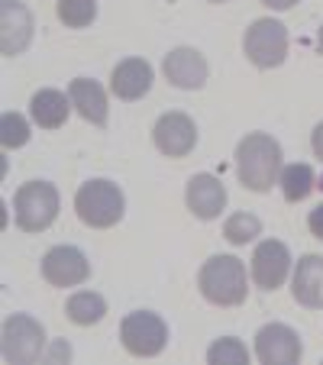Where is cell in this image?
<instances>
[{"mask_svg": "<svg viewBox=\"0 0 323 365\" xmlns=\"http://www.w3.org/2000/svg\"><path fill=\"white\" fill-rule=\"evenodd\" d=\"M317 52H320V56H323V26L317 29Z\"/></svg>", "mask_w": 323, "mask_h": 365, "instance_id": "83f0119b", "label": "cell"}, {"mask_svg": "<svg viewBox=\"0 0 323 365\" xmlns=\"http://www.w3.org/2000/svg\"><path fill=\"white\" fill-rule=\"evenodd\" d=\"M111 91L120 101H139L152 91V65L145 58H123L113 68Z\"/></svg>", "mask_w": 323, "mask_h": 365, "instance_id": "2e32d148", "label": "cell"}, {"mask_svg": "<svg viewBox=\"0 0 323 365\" xmlns=\"http://www.w3.org/2000/svg\"><path fill=\"white\" fill-rule=\"evenodd\" d=\"M288 26L272 16H262L252 20L249 29L242 33V52L255 68H278V65L288 58Z\"/></svg>", "mask_w": 323, "mask_h": 365, "instance_id": "5b68a950", "label": "cell"}, {"mask_svg": "<svg viewBox=\"0 0 323 365\" xmlns=\"http://www.w3.org/2000/svg\"><path fill=\"white\" fill-rule=\"evenodd\" d=\"M65 317L78 327H94L107 317V301H103L97 291H78L68 297L65 304Z\"/></svg>", "mask_w": 323, "mask_h": 365, "instance_id": "d6986e66", "label": "cell"}, {"mask_svg": "<svg viewBox=\"0 0 323 365\" xmlns=\"http://www.w3.org/2000/svg\"><path fill=\"white\" fill-rule=\"evenodd\" d=\"M301 336L288 324H265L255 333V359L262 365H294L301 362Z\"/></svg>", "mask_w": 323, "mask_h": 365, "instance_id": "ba28073f", "label": "cell"}, {"mask_svg": "<svg viewBox=\"0 0 323 365\" xmlns=\"http://www.w3.org/2000/svg\"><path fill=\"white\" fill-rule=\"evenodd\" d=\"M0 346L10 365H33L46 356V327L29 314H10L4 320Z\"/></svg>", "mask_w": 323, "mask_h": 365, "instance_id": "8992f818", "label": "cell"}, {"mask_svg": "<svg viewBox=\"0 0 323 365\" xmlns=\"http://www.w3.org/2000/svg\"><path fill=\"white\" fill-rule=\"evenodd\" d=\"M68 110H71V97L56 88L36 91L33 101H29V117H33V123L42 126V130H58V126H65Z\"/></svg>", "mask_w": 323, "mask_h": 365, "instance_id": "ac0fdd59", "label": "cell"}, {"mask_svg": "<svg viewBox=\"0 0 323 365\" xmlns=\"http://www.w3.org/2000/svg\"><path fill=\"white\" fill-rule=\"evenodd\" d=\"M26 143H29V120L7 110L0 117V145H4V149H20V145H26Z\"/></svg>", "mask_w": 323, "mask_h": 365, "instance_id": "cb8c5ba5", "label": "cell"}, {"mask_svg": "<svg viewBox=\"0 0 323 365\" xmlns=\"http://www.w3.org/2000/svg\"><path fill=\"white\" fill-rule=\"evenodd\" d=\"M162 71H165L168 81L181 91H198L207 84V58L191 46L172 48L165 56V62H162Z\"/></svg>", "mask_w": 323, "mask_h": 365, "instance_id": "5bb4252c", "label": "cell"}, {"mask_svg": "<svg viewBox=\"0 0 323 365\" xmlns=\"http://www.w3.org/2000/svg\"><path fill=\"white\" fill-rule=\"evenodd\" d=\"M259 4H262V7H268V10H278V14H282V10L297 7L301 0H259Z\"/></svg>", "mask_w": 323, "mask_h": 365, "instance_id": "4316f807", "label": "cell"}, {"mask_svg": "<svg viewBox=\"0 0 323 365\" xmlns=\"http://www.w3.org/2000/svg\"><path fill=\"white\" fill-rule=\"evenodd\" d=\"M310 149H314L317 159H323V123H317L314 133H310Z\"/></svg>", "mask_w": 323, "mask_h": 365, "instance_id": "484cf974", "label": "cell"}, {"mask_svg": "<svg viewBox=\"0 0 323 365\" xmlns=\"http://www.w3.org/2000/svg\"><path fill=\"white\" fill-rule=\"evenodd\" d=\"M152 139H155V149L168 159H185L188 152L198 145V126L188 113L172 110V113H162L152 126Z\"/></svg>", "mask_w": 323, "mask_h": 365, "instance_id": "9c48e42d", "label": "cell"}, {"mask_svg": "<svg viewBox=\"0 0 323 365\" xmlns=\"http://www.w3.org/2000/svg\"><path fill=\"white\" fill-rule=\"evenodd\" d=\"M123 210H126L123 191L107 178L84 181L75 194V214L81 217V223H88V227H94V230L117 227V223L123 220Z\"/></svg>", "mask_w": 323, "mask_h": 365, "instance_id": "3957f363", "label": "cell"}, {"mask_svg": "<svg viewBox=\"0 0 323 365\" xmlns=\"http://www.w3.org/2000/svg\"><path fill=\"white\" fill-rule=\"evenodd\" d=\"M58 20L68 29H84L97 20V0H58Z\"/></svg>", "mask_w": 323, "mask_h": 365, "instance_id": "44dd1931", "label": "cell"}, {"mask_svg": "<svg viewBox=\"0 0 323 365\" xmlns=\"http://www.w3.org/2000/svg\"><path fill=\"white\" fill-rule=\"evenodd\" d=\"M317 187H320V191H323V178H320V185H317Z\"/></svg>", "mask_w": 323, "mask_h": 365, "instance_id": "f546056e", "label": "cell"}, {"mask_svg": "<svg viewBox=\"0 0 323 365\" xmlns=\"http://www.w3.org/2000/svg\"><path fill=\"white\" fill-rule=\"evenodd\" d=\"M291 275V252L282 240H262L252 252V284L262 291H275Z\"/></svg>", "mask_w": 323, "mask_h": 365, "instance_id": "30bf717a", "label": "cell"}, {"mask_svg": "<svg viewBox=\"0 0 323 365\" xmlns=\"http://www.w3.org/2000/svg\"><path fill=\"white\" fill-rule=\"evenodd\" d=\"M185 204L198 220H217L227 210V187H223V181L217 175L200 172L188 181Z\"/></svg>", "mask_w": 323, "mask_h": 365, "instance_id": "4fadbf2b", "label": "cell"}, {"mask_svg": "<svg viewBox=\"0 0 323 365\" xmlns=\"http://www.w3.org/2000/svg\"><path fill=\"white\" fill-rule=\"evenodd\" d=\"M88 275L91 265L81 249L75 246H56L42 255V278L52 288H75V284L88 282Z\"/></svg>", "mask_w": 323, "mask_h": 365, "instance_id": "8fae6325", "label": "cell"}, {"mask_svg": "<svg viewBox=\"0 0 323 365\" xmlns=\"http://www.w3.org/2000/svg\"><path fill=\"white\" fill-rule=\"evenodd\" d=\"M291 294L301 307L323 310V255L307 252L291 272Z\"/></svg>", "mask_w": 323, "mask_h": 365, "instance_id": "9a60e30c", "label": "cell"}, {"mask_svg": "<svg viewBox=\"0 0 323 365\" xmlns=\"http://www.w3.org/2000/svg\"><path fill=\"white\" fill-rule=\"evenodd\" d=\"M282 145L268 133H249L236 145V175H240L242 187L255 194H265L278 185L282 175Z\"/></svg>", "mask_w": 323, "mask_h": 365, "instance_id": "6da1fadb", "label": "cell"}, {"mask_svg": "<svg viewBox=\"0 0 323 365\" xmlns=\"http://www.w3.org/2000/svg\"><path fill=\"white\" fill-rule=\"evenodd\" d=\"M71 107L81 113L88 123L107 126V91L94 81V78H75L68 88Z\"/></svg>", "mask_w": 323, "mask_h": 365, "instance_id": "e0dca14e", "label": "cell"}, {"mask_svg": "<svg viewBox=\"0 0 323 365\" xmlns=\"http://www.w3.org/2000/svg\"><path fill=\"white\" fill-rule=\"evenodd\" d=\"M207 362L210 365H246L249 362V349L242 346V339L236 336H223L207 349Z\"/></svg>", "mask_w": 323, "mask_h": 365, "instance_id": "603a6c76", "label": "cell"}, {"mask_svg": "<svg viewBox=\"0 0 323 365\" xmlns=\"http://www.w3.org/2000/svg\"><path fill=\"white\" fill-rule=\"evenodd\" d=\"M207 4H227V0H207Z\"/></svg>", "mask_w": 323, "mask_h": 365, "instance_id": "f1b7e54d", "label": "cell"}, {"mask_svg": "<svg viewBox=\"0 0 323 365\" xmlns=\"http://www.w3.org/2000/svg\"><path fill=\"white\" fill-rule=\"evenodd\" d=\"M198 288L204 301L217 304V307H240L249 297V275L246 265L236 255H210L200 265Z\"/></svg>", "mask_w": 323, "mask_h": 365, "instance_id": "7a4b0ae2", "label": "cell"}, {"mask_svg": "<svg viewBox=\"0 0 323 365\" xmlns=\"http://www.w3.org/2000/svg\"><path fill=\"white\" fill-rule=\"evenodd\" d=\"M14 217L23 233H42L58 217V191L48 181H26L14 194Z\"/></svg>", "mask_w": 323, "mask_h": 365, "instance_id": "277c9868", "label": "cell"}, {"mask_svg": "<svg viewBox=\"0 0 323 365\" xmlns=\"http://www.w3.org/2000/svg\"><path fill=\"white\" fill-rule=\"evenodd\" d=\"M307 227H310V233H314L317 240L323 242V204H317L314 210H310V217H307Z\"/></svg>", "mask_w": 323, "mask_h": 365, "instance_id": "d4e9b609", "label": "cell"}, {"mask_svg": "<svg viewBox=\"0 0 323 365\" xmlns=\"http://www.w3.org/2000/svg\"><path fill=\"white\" fill-rule=\"evenodd\" d=\"M120 343L130 356L152 359L168 346V327L152 310H133L120 324Z\"/></svg>", "mask_w": 323, "mask_h": 365, "instance_id": "52a82bcc", "label": "cell"}, {"mask_svg": "<svg viewBox=\"0 0 323 365\" xmlns=\"http://www.w3.org/2000/svg\"><path fill=\"white\" fill-rule=\"evenodd\" d=\"M259 233H262V220L255 214H246V210L233 214L227 220V227H223V236H227L233 246H249Z\"/></svg>", "mask_w": 323, "mask_h": 365, "instance_id": "7402d4cb", "label": "cell"}, {"mask_svg": "<svg viewBox=\"0 0 323 365\" xmlns=\"http://www.w3.org/2000/svg\"><path fill=\"white\" fill-rule=\"evenodd\" d=\"M33 14L20 0H0V52L7 58L20 56L33 39Z\"/></svg>", "mask_w": 323, "mask_h": 365, "instance_id": "7c38bea8", "label": "cell"}, {"mask_svg": "<svg viewBox=\"0 0 323 365\" xmlns=\"http://www.w3.org/2000/svg\"><path fill=\"white\" fill-rule=\"evenodd\" d=\"M278 187H282L284 200L297 204V200H304L317 187V175L307 162H294V165L282 168V175H278Z\"/></svg>", "mask_w": 323, "mask_h": 365, "instance_id": "ffe728a7", "label": "cell"}]
</instances>
